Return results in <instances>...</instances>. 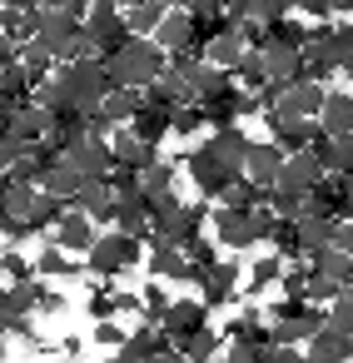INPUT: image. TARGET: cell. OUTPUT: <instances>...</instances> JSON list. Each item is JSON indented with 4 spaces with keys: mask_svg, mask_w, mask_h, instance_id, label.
<instances>
[{
    "mask_svg": "<svg viewBox=\"0 0 353 363\" xmlns=\"http://www.w3.org/2000/svg\"><path fill=\"white\" fill-rule=\"evenodd\" d=\"M100 65H105L110 85H150V80L164 70V50H159L150 35H130L120 50L100 55Z\"/></svg>",
    "mask_w": 353,
    "mask_h": 363,
    "instance_id": "6da1fadb",
    "label": "cell"
},
{
    "mask_svg": "<svg viewBox=\"0 0 353 363\" xmlns=\"http://www.w3.org/2000/svg\"><path fill=\"white\" fill-rule=\"evenodd\" d=\"M55 75H60V85L70 90V110H75V115H95L100 95L110 90V75H105L100 55H90V60H70V65H55Z\"/></svg>",
    "mask_w": 353,
    "mask_h": 363,
    "instance_id": "7a4b0ae2",
    "label": "cell"
},
{
    "mask_svg": "<svg viewBox=\"0 0 353 363\" xmlns=\"http://www.w3.org/2000/svg\"><path fill=\"white\" fill-rule=\"evenodd\" d=\"M269 219H274L269 204H254V209H229V204H219V209H214V234H219L224 249H254V244L264 239Z\"/></svg>",
    "mask_w": 353,
    "mask_h": 363,
    "instance_id": "3957f363",
    "label": "cell"
},
{
    "mask_svg": "<svg viewBox=\"0 0 353 363\" xmlns=\"http://www.w3.org/2000/svg\"><path fill=\"white\" fill-rule=\"evenodd\" d=\"M85 264H90V274L95 279H115V274H125V269H135L140 264V239L135 234H95V244L85 249Z\"/></svg>",
    "mask_w": 353,
    "mask_h": 363,
    "instance_id": "277c9868",
    "label": "cell"
},
{
    "mask_svg": "<svg viewBox=\"0 0 353 363\" xmlns=\"http://www.w3.org/2000/svg\"><path fill=\"white\" fill-rule=\"evenodd\" d=\"M80 30L90 35L95 55H110V50H120V45L130 40V30H125V11L115 6V0H90V6H85V21H80Z\"/></svg>",
    "mask_w": 353,
    "mask_h": 363,
    "instance_id": "5b68a950",
    "label": "cell"
},
{
    "mask_svg": "<svg viewBox=\"0 0 353 363\" xmlns=\"http://www.w3.org/2000/svg\"><path fill=\"white\" fill-rule=\"evenodd\" d=\"M318 179H323V164H318V155H313V145H308V150H288V155H284L274 189H288V194H308V189H313Z\"/></svg>",
    "mask_w": 353,
    "mask_h": 363,
    "instance_id": "8992f818",
    "label": "cell"
},
{
    "mask_svg": "<svg viewBox=\"0 0 353 363\" xmlns=\"http://www.w3.org/2000/svg\"><path fill=\"white\" fill-rule=\"evenodd\" d=\"M269 115V140L288 155V150H308V145H318L323 140V130H318V120H298V115H279V110H264Z\"/></svg>",
    "mask_w": 353,
    "mask_h": 363,
    "instance_id": "52a82bcc",
    "label": "cell"
},
{
    "mask_svg": "<svg viewBox=\"0 0 353 363\" xmlns=\"http://www.w3.org/2000/svg\"><path fill=\"white\" fill-rule=\"evenodd\" d=\"M60 155L70 160V169H75L80 179H105V174H110V164H115V155H110L105 135H90V140H80V145H70V150H60Z\"/></svg>",
    "mask_w": 353,
    "mask_h": 363,
    "instance_id": "ba28073f",
    "label": "cell"
},
{
    "mask_svg": "<svg viewBox=\"0 0 353 363\" xmlns=\"http://www.w3.org/2000/svg\"><path fill=\"white\" fill-rule=\"evenodd\" d=\"M204 323H209V308H204L199 298H169L164 313H159V333H164L169 343H179L184 333H194V328H204Z\"/></svg>",
    "mask_w": 353,
    "mask_h": 363,
    "instance_id": "9c48e42d",
    "label": "cell"
},
{
    "mask_svg": "<svg viewBox=\"0 0 353 363\" xmlns=\"http://www.w3.org/2000/svg\"><path fill=\"white\" fill-rule=\"evenodd\" d=\"M323 90H328V85H318V80H288V85H279L274 110H279V115L313 120V115H318V105H323Z\"/></svg>",
    "mask_w": 353,
    "mask_h": 363,
    "instance_id": "30bf717a",
    "label": "cell"
},
{
    "mask_svg": "<svg viewBox=\"0 0 353 363\" xmlns=\"http://www.w3.org/2000/svg\"><path fill=\"white\" fill-rule=\"evenodd\" d=\"M279 164H284V150H279L274 140H264V145H254V140H249V150H244V160H239V174H244V179H254L259 189H274Z\"/></svg>",
    "mask_w": 353,
    "mask_h": 363,
    "instance_id": "8fae6325",
    "label": "cell"
},
{
    "mask_svg": "<svg viewBox=\"0 0 353 363\" xmlns=\"http://www.w3.org/2000/svg\"><path fill=\"white\" fill-rule=\"evenodd\" d=\"M50 244H60L65 254H85V249L95 244V224H90V214L75 209V204H65V214H60L55 229H50Z\"/></svg>",
    "mask_w": 353,
    "mask_h": 363,
    "instance_id": "7c38bea8",
    "label": "cell"
},
{
    "mask_svg": "<svg viewBox=\"0 0 353 363\" xmlns=\"http://www.w3.org/2000/svg\"><path fill=\"white\" fill-rule=\"evenodd\" d=\"M150 269H155L159 279H174V284H199V279H204V269H194V264L179 254V244H164V239H150Z\"/></svg>",
    "mask_w": 353,
    "mask_h": 363,
    "instance_id": "4fadbf2b",
    "label": "cell"
},
{
    "mask_svg": "<svg viewBox=\"0 0 353 363\" xmlns=\"http://www.w3.org/2000/svg\"><path fill=\"white\" fill-rule=\"evenodd\" d=\"M259 55H264V75L274 85H288L298 80L303 60H298V45H284V40H259Z\"/></svg>",
    "mask_w": 353,
    "mask_h": 363,
    "instance_id": "5bb4252c",
    "label": "cell"
},
{
    "mask_svg": "<svg viewBox=\"0 0 353 363\" xmlns=\"http://www.w3.org/2000/svg\"><path fill=\"white\" fill-rule=\"evenodd\" d=\"M135 110H140V85H110V90L100 95V105H95V120H100L105 130H115V125H125Z\"/></svg>",
    "mask_w": 353,
    "mask_h": 363,
    "instance_id": "9a60e30c",
    "label": "cell"
},
{
    "mask_svg": "<svg viewBox=\"0 0 353 363\" xmlns=\"http://www.w3.org/2000/svg\"><path fill=\"white\" fill-rule=\"evenodd\" d=\"M184 169H189V179L199 184V194H219V189H224V184H229V179L239 174V169L219 164V160H214V155H209L204 145H199V150H194V155L184 160Z\"/></svg>",
    "mask_w": 353,
    "mask_h": 363,
    "instance_id": "2e32d148",
    "label": "cell"
},
{
    "mask_svg": "<svg viewBox=\"0 0 353 363\" xmlns=\"http://www.w3.org/2000/svg\"><path fill=\"white\" fill-rule=\"evenodd\" d=\"M65 204L85 209V214H90V224H115V194H110V184H105V179H85Z\"/></svg>",
    "mask_w": 353,
    "mask_h": 363,
    "instance_id": "e0dca14e",
    "label": "cell"
},
{
    "mask_svg": "<svg viewBox=\"0 0 353 363\" xmlns=\"http://www.w3.org/2000/svg\"><path fill=\"white\" fill-rule=\"evenodd\" d=\"M75 30H80V16H70V11L45 6V11L35 16V40H40V45H50V55H60V45H65Z\"/></svg>",
    "mask_w": 353,
    "mask_h": 363,
    "instance_id": "ac0fdd59",
    "label": "cell"
},
{
    "mask_svg": "<svg viewBox=\"0 0 353 363\" xmlns=\"http://www.w3.org/2000/svg\"><path fill=\"white\" fill-rule=\"evenodd\" d=\"M318 130L323 135H353V95L348 90H323V105H318Z\"/></svg>",
    "mask_w": 353,
    "mask_h": 363,
    "instance_id": "d6986e66",
    "label": "cell"
},
{
    "mask_svg": "<svg viewBox=\"0 0 353 363\" xmlns=\"http://www.w3.org/2000/svg\"><path fill=\"white\" fill-rule=\"evenodd\" d=\"M115 224H120V234L145 239V234H150V194H145V189L115 194Z\"/></svg>",
    "mask_w": 353,
    "mask_h": 363,
    "instance_id": "ffe728a7",
    "label": "cell"
},
{
    "mask_svg": "<svg viewBox=\"0 0 353 363\" xmlns=\"http://www.w3.org/2000/svg\"><path fill=\"white\" fill-rule=\"evenodd\" d=\"M199 289H204V298H199L204 308H224V303H229V298L239 294V269H234V264H219V259H214V264L204 269Z\"/></svg>",
    "mask_w": 353,
    "mask_h": 363,
    "instance_id": "44dd1931",
    "label": "cell"
},
{
    "mask_svg": "<svg viewBox=\"0 0 353 363\" xmlns=\"http://www.w3.org/2000/svg\"><path fill=\"white\" fill-rule=\"evenodd\" d=\"M159 50H184L189 40H194V26H189V11H179V6H164V16H159V26H155V35H150Z\"/></svg>",
    "mask_w": 353,
    "mask_h": 363,
    "instance_id": "7402d4cb",
    "label": "cell"
},
{
    "mask_svg": "<svg viewBox=\"0 0 353 363\" xmlns=\"http://www.w3.org/2000/svg\"><path fill=\"white\" fill-rule=\"evenodd\" d=\"M219 164H229V169H239V160H244V150H249V135L239 130V125H214V135H209V145H204Z\"/></svg>",
    "mask_w": 353,
    "mask_h": 363,
    "instance_id": "603a6c76",
    "label": "cell"
},
{
    "mask_svg": "<svg viewBox=\"0 0 353 363\" xmlns=\"http://www.w3.org/2000/svg\"><path fill=\"white\" fill-rule=\"evenodd\" d=\"M323 174H353V135H323L313 145Z\"/></svg>",
    "mask_w": 353,
    "mask_h": 363,
    "instance_id": "cb8c5ba5",
    "label": "cell"
},
{
    "mask_svg": "<svg viewBox=\"0 0 353 363\" xmlns=\"http://www.w3.org/2000/svg\"><path fill=\"white\" fill-rule=\"evenodd\" d=\"M110 155H115V164L145 169V164H150V160H155L159 150H155V145H145V140H140L135 130H115V135H110Z\"/></svg>",
    "mask_w": 353,
    "mask_h": 363,
    "instance_id": "d4e9b609",
    "label": "cell"
},
{
    "mask_svg": "<svg viewBox=\"0 0 353 363\" xmlns=\"http://www.w3.org/2000/svg\"><path fill=\"white\" fill-rule=\"evenodd\" d=\"M229 90H239V85H234V75L204 60V65H199V75H194V105H214V100H224Z\"/></svg>",
    "mask_w": 353,
    "mask_h": 363,
    "instance_id": "484cf974",
    "label": "cell"
},
{
    "mask_svg": "<svg viewBox=\"0 0 353 363\" xmlns=\"http://www.w3.org/2000/svg\"><path fill=\"white\" fill-rule=\"evenodd\" d=\"M11 130L26 140V145H40L45 135H50V110H40L35 100H26V105H16V115H11Z\"/></svg>",
    "mask_w": 353,
    "mask_h": 363,
    "instance_id": "4316f807",
    "label": "cell"
},
{
    "mask_svg": "<svg viewBox=\"0 0 353 363\" xmlns=\"http://www.w3.org/2000/svg\"><path fill=\"white\" fill-rule=\"evenodd\" d=\"M333 229H338V219H328V214H303V219L293 224V234H298V259H308L313 249H323V244L333 239Z\"/></svg>",
    "mask_w": 353,
    "mask_h": 363,
    "instance_id": "83f0119b",
    "label": "cell"
},
{
    "mask_svg": "<svg viewBox=\"0 0 353 363\" xmlns=\"http://www.w3.org/2000/svg\"><path fill=\"white\" fill-rule=\"evenodd\" d=\"M348 353H353V338H338V333L318 328V333L308 338V353H303V363H343Z\"/></svg>",
    "mask_w": 353,
    "mask_h": 363,
    "instance_id": "f1b7e54d",
    "label": "cell"
},
{
    "mask_svg": "<svg viewBox=\"0 0 353 363\" xmlns=\"http://www.w3.org/2000/svg\"><path fill=\"white\" fill-rule=\"evenodd\" d=\"M125 125H130V130H135V135H140L145 145H159V140L169 135V110H155V105H140V110H135V115H130Z\"/></svg>",
    "mask_w": 353,
    "mask_h": 363,
    "instance_id": "f546056e",
    "label": "cell"
},
{
    "mask_svg": "<svg viewBox=\"0 0 353 363\" xmlns=\"http://www.w3.org/2000/svg\"><path fill=\"white\" fill-rule=\"evenodd\" d=\"M308 259H313V274H328V279H338V284L353 279V254L338 249V244H323V249H313Z\"/></svg>",
    "mask_w": 353,
    "mask_h": 363,
    "instance_id": "4dcf8cb0",
    "label": "cell"
},
{
    "mask_svg": "<svg viewBox=\"0 0 353 363\" xmlns=\"http://www.w3.org/2000/svg\"><path fill=\"white\" fill-rule=\"evenodd\" d=\"M30 90H35V75H30L21 60H6V65H0V95H6V100L26 105V100H30Z\"/></svg>",
    "mask_w": 353,
    "mask_h": 363,
    "instance_id": "1f68e13d",
    "label": "cell"
},
{
    "mask_svg": "<svg viewBox=\"0 0 353 363\" xmlns=\"http://www.w3.org/2000/svg\"><path fill=\"white\" fill-rule=\"evenodd\" d=\"M60 214H65V199L35 189V199H30V209H26V224H30V234H40V229H55Z\"/></svg>",
    "mask_w": 353,
    "mask_h": 363,
    "instance_id": "d6a6232c",
    "label": "cell"
},
{
    "mask_svg": "<svg viewBox=\"0 0 353 363\" xmlns=\"http://www.w3.org/2000/svg\"><path fill=\"white\" fill-rule=\"evenodd\" d=\"M219 343H224V338H219V328H209V323H204V328L184 333V338H179L174 348H179V353H184L189 363H204V358H214V353H219Z\"/></svg>",
    "mask_w": 353,
    "mask_h": 363,
    "instance_id": "836d02e7",
    "label": "cell"
},
{
    "mask_svg": "<svg viewBox=\"0 0 353 363\" xmlns=\"http://www.w3.org/2000/svg\"><path fill=\"white\" fill-rule=\"evenodd\" d=\"M159 16H164V0H135V6H125V30L130 35H155Z\"/></svg>",
    "mask_w": 353,
    "mask_h": 363,
    "instance_id": "e575fe53",
    "label": "cell"
},
{
    "mask_svg": "<svg viewBox=\"0 0 353 363\" xmlns=\"http://www.w3.org/2000/svg\"><path fill=\"white\" fill-rule=\"evenodd\" d=\"M16 60H21V65H26V70H30V75H35V80H45V75H50V70H55V55H50V45H40V40H35V35H30V40H21V45H16Z\"/></svg>",
    "mask_w": 353,
    "mask_h": 363,
    "instance_id": "d590c367",
    "label": "cell"
},
{
    "mask_svg": "<svg viewBox=\"0 0 353 363\" xmlns=\"http://www.w3.org/2000/svg\"><path fill=\"white\" fill-rule=\"evenodd\" d=\"M174 169H179V164H169V160H159V155H155V160H150V164L140 169V189H145V194L174 189Z\"/></svg>",
    "mask_w": 353,
    "mask_h": 363,
    "instance_id": "8d00e7d4",
    "label": "cell"
},
{
    "mask_svg": "<svg viewBox=\"0 0 353 363\" xmlns=\"http://www.w3.org/2000/svg\"><path fill=\"white\" fill-rule=\"evenodd\" d=\"M30 269H35V274H45V279H70V274H75V264H70V254H65L60 244L40 249V259H35Z\"/></svg>",
    "mask_w": 353,
    "mask_h": 363,
    "instance_id": "74e56055",
    "label": "cell"
},
{
    "mask_svg": "<svg viewBox=\"0 0 353 363\" xmlns=\"http://www.w3.org/2000/svg\"><path fill=\"white\" fill-rule=\"evenodd\" d=\"M169 130L184 140V135H199V130H209V120H204V110H199V105H174V110H169Z\"/></svg>",
    "mask_w": 353,
    "mask_h": 363,
    "instance_id": "f35d334b",
    "label": "cell"
},
{
    "mask_svg": "<svg viewBox=\"0 0 353 363\" xmlns=\"http://www.w3.org/2000/svg\"><path fill=\"white\" fill-rule=\"evenodd\" d=\"M264 204H269V214H274V219H293V224L303 219V194H288V189H269V194H264Z\"/></svg>",
    "mask_w": 353,
    "mask_h": 363,
    "instance_id": "ab89813d",
    "label": "cell"
},
{
    "mask_svg": "<svg viewBox=\"0 0 353 363\" xmlns=\"http://www.w3.org/2000/svg\"><path fill=\"white\" fill-rule=\"evenodd\" d=\"M0 274H6L11 284H30V274H35V269H30V259H26V254L6 249V254H0Z\"/></svg>",
    "mask_w": 353,
    "mask_h": 363,
    "instance_id": "60d3db41",
    "label": "cell"
},
{
    "mask_svg": "<svg viewBox=\"0 0 353 363\" xmlns=\"http://www.w3.org/2000/svg\"><path fill=\"white\" fill-rule=\"evenodd\" d=\"M95 55V45H90V35L85 30H75L65 45H60V55H55V65H70V60H90Z\"/></svg>",
    "mask_w": 353,
    "mask_h": 363,
    "instance_id": "b9f144b4",
    "label": "cell"
},
{
    "mask_svg": "<svg viewBox=\"0 0 353 363\" xmlns=\"http://www.w3.org/2000/svg\"><path fill=\"white\" fill-rule=\"evenodd\" d=\"M279 274H284V259H279V254H274V259H259V264H254V274H249L254 294H264V289H269V284H274Z\"/></svg>",
    "mask_w": 353,
    "mask_h": 363,
    "instance_id": "7bdbcfd3",
    "label": "cell"
},
{
    "mask_svg": "<svg viewBox=\"0 0 353 363\" xmlns=\"http://www.w3.org/2000/svg\"><path fill=\"white\" fill-rule=\"evenodd\" d=\"M259 338H229V348H224V363H259Z\"/></svg>",
    "mask_w": 353,
    "mask_h": 363,
    "instance_id": "ee69618b",
    "label": "cell"
},
{
    "mask_svg": "<svg viewBox=\"0 0 353 363\" xmlns=\"http://www.w3.org/2000/svg\"><path fill=\"white\" fill-rule=\"evenodd\" d=\"M259 363H303V348L298 343H264Z\"/></svg>",
    "mask_w": 353,
    "mask_h": 363,
    "instance_id": "f6af8a7d",
    "label": "cell"
},
{
    "mask_svg": "<svg viewBox=\"0 0 353 363\" xmlns=\"http://www.w3.org/2000/svg\"><path fill=\"white\" fill-rule=\"evenodd\" d=\"M338 289H348V284H338V279H328V274H308V289H303V298H318V303H328Z\"/></svg>",
    "mask_w": 353,
    "mask_h": 363,
    "instance_id": "bcb514c9",
    "label": "cell"
},
{
    "mask_svg": "<svg viewBox=\"0 0 353 363\" xmlns=\"http://www.w3.org/2000/svg\"><path fill=\"white\" fill-rule=\"evenodd\" d=\"M60 308H65V294L35 289V284H30V313H60Z\"/></svg>",
    "mask_w": 353,
    "mask_h": 363,
    "instance_id": "7dc6e473",
    "label": "cell"
},
{
    "mask_svg": "<svg viewBox=\"0 0 353 363\" xmlns=\"http://www.w3.org/2000/svg\"><path fill=\"white\" fill-rule=\"evenodd\" d=\"M90 318H115V294H110L105 284L90 289Z\"/></svg>",
    "mask_w": 353,
    "mask_h": 363,
    "instance_id": "c3c4849f",
    "label": "cell"
},
{
    "mask_svg": "<svg viewBox=\"0 0 353 363\" xmlns=\"http://www.w3.org/2000/svg\"><path fill=\"white\" fill-rule=\"evenodd\" d=\"M95 343H100V348H105V343L120 348V343H125V328H120L115 318H95Z\"/></svg>",
    "mask_w": 353,
    "mask_h": 363,
    "instance_id": "681fc988",
    "label": "cell"
},
{
    "mask_svg": "<svg viewBox=\"0 0 353 363\" xmlns=\"http://www.w3.org/2000/svg\"><path fill=\"white\" fill-rule=\"evenodd\" d=\"M284 279V298H303V289H308V269H288V274H279Z\"/></svg>",
    "mask_w": 353,
    "mask_h": 363,
    "instance_id": "f907efd6",
    "label": "cell"
},
{
    "mask_svg": "<svg viewBox=\"0 0 353 363\" xmlns=\"http://www.w3.org/2000/svg\"><path fill=\"white\" fill-rule=\"evenodd\" d=\"M229 6V0H179V11H189V16H219Z\"/></svg>",
    "mask_w": 353,
    "mask_h": 363,
    "instance_id": "816d5d0a",
    "label": "cell"
},
{
    "mask_svg": "<svg viewBox=\"0 0 353 363\" xmlns=\"http://www.w3.org/2000/svg\"><path fill=\"white\" fill-rule=\"evenodd\" d=\"M145 303H150V323H159V313H164V303H169V294H164L159 284H150V289H145Z\"/></svg>",
    "mask_w": 353,
    "mask_h": 363,
    "instance_id": "f5cc1de1",
    "label": "cell"
},
{
    "mask_svg": "<svg viewBox=\"0 0 353 363\" xmlns=\"http://www.w3.org/2000/svg\"><path fill=\"white\" fill-rule=\"evenodd\" d=\"M135 308H140L135 294H115V313H135Z\"/></svg>",
    "mask_w": 353,
    "mask_h": 363,
    "instance_id": "db71d44e",
    "label": "cell"
},
{
    "mask_svg": "<svg viewBox=\"0 0 353 363\" xmlns=\"http://www.w3.org/2000/svg\"><path fill=\"white\" fill-rule=\"evenodd\" d=\"M6 60H16V40H11L6 30H0V65H6Z\"/></svg>",
    "mask_w": 353,
    "mask_h": 363,
    "instance_id": "11a10c76",
    "label": "cell"
},
{
    "mask_svg": "<svg viewBox=\"0 0 353 363\" xmlns=\"http://www.w3.org/2000/svg\"><path fill=\"white\" fill-rule=\"evenodd\" d=\"M11 115H16V100H6V95H0V130L11 125Z\"/></svg>",
    "mask_w": 353,
    "mask_h": 363,
    "instance_id": "9f6ffc18",
    "label": "cell"
},
{
    "mask_svg": "<svg viewBox=\"0 0 353 363\" xmlns=\"http://www.w3.org/2000/svg\"><path fill=\"white\" fill-rule=\"evenodd\" d=\"M110 363H130V358H125V353H120V358H110Z\"/></svg>",
    "mask_w": 353,
    "mask_h": 363,
    "instance_id": "6f0895ef",
    "label": "cell"
},
{
    "mask_svg": "<svg viewBox=\"0 0 353 363\" xmlns=\"http://www.w3.org/2000/svg\"><path fill=\"white\" fill-rule=\"evenodd\" d=\"M115 6H135V0H115Z\"/></svg>",
    "mask_w": 353,
    "mask_h": 363,
    "instance_id": "680465c9",
    "label": "cell"
},
{
    "mask_svg": "<svg viewBox=\"0 0 353 363\" xmlns=\"http://www.w3.org/2000/svg\"><path fill=\"white\" fill-rule=\"evenodd\" d=\"M204 363H209V358H204Z\"/></svg>",
    "mask_w": 353,
    "mask_h": 363,
    "instance_id": "91938a15",
    "label": "cell"
}]
</instances>
